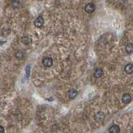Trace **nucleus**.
Segmentation results:
<instances>
[{
	"label": "nucleus",
	"mask_w": 133,
	"mask_h": 133,
	"mask_svg": "<svg viewBox=\"0 0 133 133\" xmlns=\"http://www.w3.org/2000/svg\"><path fill=\"white\" fill-rule=\"evenodd\" d=\"M95 5L93 3H87L85 7V11L87 13H92L95 11Z\"/></svg>",
	"instance_id": "obj_1"
},
{
	"label": "nucleus",
	"mask_w": 133,
	"mask_h": 133,
	"mask_svg": "<svg viewBox=\"0 0 133 133\" xmlns=\"http://www.w3.org/2000/svg\"><path fill=\"white\" fill-rule=\"evenodd\" d=\"M44 23H45V21H44L43 17L42 16H39L34 21V25L35 26L37 27H41L43 26Z\"/></svg>",
	"instance_id": "obj_2"
},
{
	"label": "nucleus",
	"mask_w": 133,
	"mask_h": 133,
	"mask_svg": "<svg viewBox=\"0 0 133 133\" xmlns=\"http://www.w3.org/2000/svg\"><path fill=\"white\" fill-rule=\"evenodd\" d=\"M53 59L51 57H46L43 60V65L45 67H50L53 65Z\"/></svg>",
	"instance_id": "obj_3"
},
{
	"label": "nucleus",
	"mask_w": 133,
	"mask_h": 133,
	"mask_svg": "<svg viewBox=\"0 0 133 133\" xmlns=\"http://www.w3.org/2000/svg\"><path fill=\"white\" fill-rule=\"evenodd\" d=\"M105 116L102 112H99L94 116V119L96 120L97 122H102L105 120Z\"/></svg>",
	"instance_id": "obj_4"
},
{
	"label": "nucleus",
	"mask_w": 133,
	"mask_h": 133,
	"mask_svg": "<svg viewBox=\"0 0 133 133\" xmlns=\"http://www.w3.org/2000/svg\"><path fill=\"white\" fill-rule=\"evenodd\" d=\"M132 98L131 96L130 95V94H128V93H125V94H123V96L122 97V102H124V104H129L131 102Z\"/></svg>",
	"instance_id": "obj_5"
},
{
	"label": "nucleus",
	"mask_w": 133,
	"mask_h": 133,
	"mask_svg": "<svg viewBox=\"0 0 133 133\" xmlns=\"http://www.w3.org/2000/svg\"><path fill=\"white\" fill-rule=\"evenodd\" d=\"M78 92L77 91L75 88H72V89L69 90V91L68 92V97L69 99H73L77 96Z\"/></svg>",
	"instance_id": "obj_6"
},
{
	"label": "nucleus",
	"mask_w": 133,
	"mask_h": 133,
	"mask_svg": "<svg viewBox=\"0 0 133 133\" xmlns=\"http://www.w3.org/2000/svg\"><path fill=\"white\" fill-rule=\"evenodd\" d=\"M120 127L117 124H113L109 129V133H119Z\"/></svg>",
	"instance_id": "obj_7"
},
{
	"label": "nucleus",
	"mask_w": 133,
	"mask_h": 133,
	"mask_svg": "<svg viewBox=\"0 0 133 133\" xmlns=\"http://www.w3.org/2000/svg\"><path fill=\"white\" fill-rule=\"evenodd\" d=\"M124 70H125V72L127 74L130 75L133 72V65L132 63H129L127 64V65L124 67Z\"/></svg>",
	"instance_id": "obj_8"
},
{
	"label": "nucleus",
	"mask_w": 133,
	"mask_h": 133,
	"mask_svg": "<svg viewBox=\"0 0 133 133\" xmlns=\"http://www.w3.org/2000/svg\"><path fill=\"white\" fill-rule=\"evenodd\" d=\"M103 71L101 69H97L95 71H94V77L95 78H100L101 77L102 75H103Z\"/></svg>",
	"instance_id": "obj_9"
},
{
	"label": "nucleus",
	"mask_w": 133,
	"mask_h": 133,
	"mask_svg": "<svg viewBox=\"0 0 133 133\" xmlns=\"http://www.w3.org/2000/svg\"><path fill=\"white\" fill-rule=\"evenodd\" d=\"M16 56L18 59H23L24 57V56H25V52L22 51V50H19V51H17Z\"/></svg>",
	"instance_id": "obj_10"
},
{
	"label": "nucleus",
	"mask_w": 133,
	"mask_h": 133,
	"mask_svg": "<svg viewBox=\"0 0 133 133\" xmlns=\"http://www.w3.org/2000/svg\"><path fill=\"white\" fill-rule=\"evenodd\" d=\"M133 51V47L132 43H129L126 46V51H127V53L130 54V53H132Z\"/></svg>",
	"instance_id": "obj_11"
},
{
	"label": "nucleus",
	"mask_w": 133,
	"mask_h": 133,
	"mask_svg": "<svg viewBox=\"0 0 133 133\" xmlns=\"http://www.w3.org/2000/svg\"><path fill=\"white\" fill-rule=\"evenodd\" d=\"M22 41H23V43L24 44L27 45V44H29L31 42V39L28 37H23V38H22Z\"/></svg>",
	"instance_id": "obj_12"
},
{
	"label": "nucleus",
	"mask_w": 133,
	"mask_h": 133,
	"mask_svg": "<svg viewBox=\"0 0 133 133\" xmlns=\"http://www.w3.org/2000/svg\"><path fill=\"white\" fill-rule=\"evenodd\" d=\"M4 132V129L2 125H0V133H3Z\"/></svg>",
	"instance_id": "obj_13"
}]
</instances>
